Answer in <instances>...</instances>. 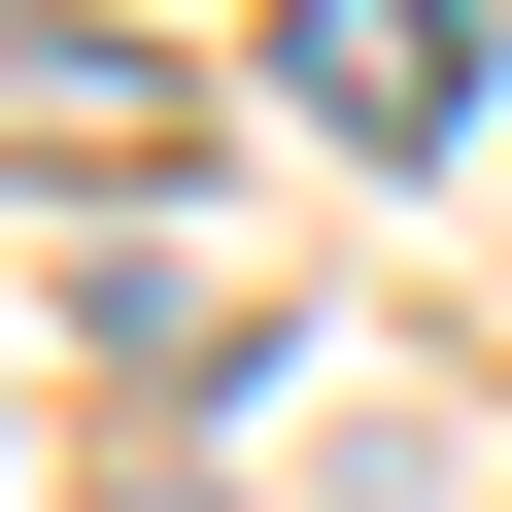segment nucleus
<instances>
[{"instance_id":"obj_2","label":"nucleus","mask_w":512,"mask_h":512,"mask_svg":"<svg viewBox=\"0 0 512 512\" xmlns=\"http://www.w3.org/2000/svg\"><path fill=\"white\" fill-rule=\"evenodd\" d=\"M171 35H103V0H0V171H171Z\"/></svg>"},{"instance_id":"obj_1","label":"nucleus","mask_w":512,"mask_h":512,"mask_svg":"<svg viewBox=\"0 0 512 512\" xmlns=\"http://www.w3.org/2000/svg\"><path fill=\"white\" fill-rule=\"evenodd\" d=\"M274 103L376 137V171H444V137H478V0H274Z\"/></svg>"},{"instance_id":"obj_3","label":"nucleus","mask_w":512,"mask_h":512,"mask_svg":"<svg viewBox=\"0 0 512 512\" xmlns=\"http://www.w3.org/2000/svg\"><path fill=\"white\" fill-rule=\"evenodd\" d=\"M103 512H239V478H103Z\"/></svg>"}]
</instances>
